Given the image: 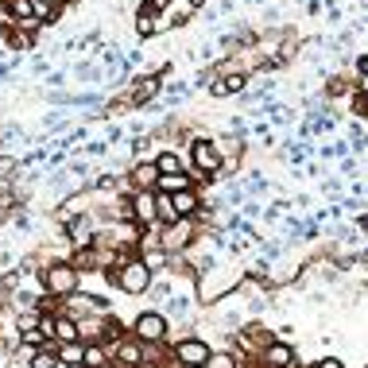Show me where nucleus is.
Here are the masks:
<instances>
[{
	"label": "nucleus",
	"instance_id": "1",
	"mask_svg": "<svg viewBox=\"0 0 368 368\" xmlns=\"http://www.w3.org/2000/svg\"><path fill=\"white\" fill-rule=\"evenodd\" d=\"M116 283H120V291H128V295H140V291H147V283H151V268H147L144 260H128L125 268L113 275Z\"/></svg>",
	"mask_w": 368,
	"mask_h": 368
},
{
	"label": "nucleus",
	"instance_id": "2",
	"mask_svg": "<svg viewBox=\"0 0 368 368\" xmlns=\"http://www.w3.org/2000/svg\"><path fill=\"white\" fill-rule=\"evenodd\" d=\"M210 345L205 341H198V338H186V341H178L174 345V360L178 365H210Z\"/></svg>",
	"mask_w": 368,
	"mask_h": 368
},
{
	"label": "nucleus",
	"instance_id": "3",
	"mask_svg": "<svg viewBox=\"0 0 368 368\" xmlns=\"http://www.w3.org/2000/svg\"><path fill=\"white\" fill-rule=\"evenodd\" d=\"M136 338L144 341V345H151V341H163V338H167L163 314H140V318H136Z\"/></svg>",
	"mask_w": 368,
	"mask_h": 368
},
{
	"label": "nucleus",
	"instance_id": "4",
	"mask_svg": "<svg viewBox=\"0 0 368 368\" xmlns=\"http://www.w3.org/2000/svg\"><path fill=\"white\" fill-rule=\"evenodd\" d=\"M132 217L140 225H155L159 221V202H155V190H140L132 198Z\"/></svg>",
	"mask_w": 368,
	"mask_h": 368
},
{
	"label": "nucleus",
	"instance_id": "5",
	"mask_svg": "<svg viewBox=\"0 0 368 368\" xmlns=\"http://www.w3.org/2000/svg\"><path fill=\"white\" fill-rule=\"evenodd\" d=\"M190 155H194V163H198V171H217L221 167V155H217V147L210 144V140H194L190 144Z\"/></svg>",
	"mask_w": 368,
	"mask_h": 368
},
{
	"label": "nucleus",
	"instance_id": "6",
	"mask_svg": "<svg viewBox=\"0 0 368 368\" xmlns=\"http://www.w3.org/2000/svg\"><path fill=\"white\" fill-rule=\"evenodd\" d=\"M74 283H77V271L66 268V264H58V268L47 271V287L55 291V295H70V291H74Z\"/></svg>",
	"mask_w": 368,
	"mask_h": 368
},
{
	"label": "nucleus",
	"instance_id": "7",
	"mask_svg": "<svg viewBox=\"0 0 368 368\" xmlns=\"http://www.w3.org/2000/svg\"><path fill=\"white\" fill-rule=\"evenodd\" d=\"M264 360H268L271 368H291V365H295V349L283 345V341H268V349H264Z\"/></svg>",
	"mask_w": 368,
	"mask_h": 368
},
{
	"label": "nucleus",
	"instance_id": "8",
	"mask_svg": "<svg viewBox=\"0 0 368 368\" xmlns=\"http://www.w3.org/2000/svg\"><path fill=\"white\" fill-rule=\"evenodd\" d=\"M159 178H163L159 163H140V167L132 171V183L140 186V190H155V186H159Z\"/></svg>",
	"mask_w": 368,
	"mask_h": 368
},
{
	"label": "nucleus",
	"instance_id": "9",
	"mask_svg": "<svg viewBox=\"0 0 368 368\" xmlns=\"http://www.w3.org/2000/svg\"><path fill=\"white\" fill-rule=\"evenodd\" d=\"M116 357L125 360V365L140 368L147 360V349H144V341H120V345H116Z\"/></svg>",
	"mask_w": 368,
	"mask_h": 368
},
{
	"label": "nucleus",
	"instance_id": "10",
	"mask_svg": "<svg viewBox=\"0 0 368 368\" xmlns=\"http://www.w3.org/2000/svg\"><path fill=\"white\" fill-rule=\"evenodd\" d=\"M186 237H190V217H183V221H174L171 229H167V237H163L159 244H163V248H178V244H190Z\"/></svg>",
	"mask_w": 368,
	"mask_h": 368
},
{
	"label": "nucleus",
	"instance_id": "11",
	"mask_svg": "<svg viewBox=\"0 0 368 368\" xmlns=\"http://www.w3.org/2000/svg\"><path fill=\"white\" fill-rule=\"evenodd\" d=\"M171 202H174V213H178V221H183V217H190V213L198 210V194H194V190L171 194Z\"/></svg>",
	"mask_w": 368,
	"mask_h": 368
},
{
	"label": "nucleus",
	"instance_id": "12",
	"mask_svg": "<svg viewBox=\"0 0 368 368\" xmlns=\"http://www.w3.org/2000/svg\"><path fill=\"white\" fill-rule=\"evenodd\" d=\"M77 333H82V326H77L74 318H55V338L62 341V345H70V341H77Z\"/></svg>",
	"mask_w": 368,
	"mask_h": 368
},
{
	"label": "nucleus",
	"instance_id": "13",
	"mask_svg": "<svg viewBox=\"0 0 368 368\" xmlns=\"http://www.w3.org/2000/svg\"><path fill=\"white\" fill-rule=\"evenodd\" d=\"M159 190H163V194H183V190H190V178H186L183 171H178V174H163V178H159Z\"/></svg>",
	"mask_w": 368,
	"mask_h": 368
},
{
	"label": "nucleus",
	"instance_id": "14",
	"mask_svg": "<svg viewBox=\"0 0 368 368\" xmlns=\"http://www.w3.org/2000/svg\"><path fill=\"white\" fill-rule=\"evenodd\" d=\"M58 360H66V365H86V349L77 345V341H70V345L58 349Z\"/></svg>",
	"mask_w": 368,
	"mask_h": 368
},
{
	"label": "nucleus",
	"instance_id": "15",
	"mask_svg": "<svg viewBox=\"0 0 368 368\" xmlns=\"http://www.w3.org/2000/svg\"><path fill=\"white\" fill-rule=\"evenodd\" d=\"M241 89H244V74H232V77H225V82H217V86H213V93L225 97V93H241Z\"/></svg>",
	"mask_w": 368,
	"mask_h": 368
},
{
	"label": "nucleus",
	"instance_id": "16",
	"mask_svg": "<svg viewBox=\"0 0 368 368\" xmlns=\"http://www.w3.org/2000/svg\"><path fill=\"white\" fill-rule=\"evenodd\" d=\"M159 171H163V174H178V171H183V167H178V155L163 151V155H159Z\"/></svg>",
	"mask_w": 368,
	"mask_h": 368
},
{
	"label": "nucleus",
	"instance_id": "17",
	"mask_svg": "<svg viewBox=\"0 0 368 368\" xmlns=\"http://www.w3.org/2000/svg\"><path fill=\"white\" fill-rule=\"evenodd\" d=\"M101 365H105V349L86 345V368H101Z\"/></svg>",
	"mask_w": 368,
	"mask_h": 368
},
{
	"label": "nucleus",
	"instance_id": "18",
	"mask_svg": "<svg viewBox=\"0 0 368 368\" xmlns=\"http://www.w3.org/2000/svg\"><path fill=\"white\" fill-rule=\"evenodd\" d=\"M205 368H237V357H229V353H213Z\"/></svg>",
	"mask_w": 368,
	"mask_h": 368
},
{
	"label": "nucleus",
	"instance_id": "19",
	"mask_svg": "<svg viewBox=\"0 0 368 368\" xmlns=\"http://www.w3.org/2000/svg\"><path fill=\"white\" fill-rule=\"evenodd\" d=\"M31 368H58V357H50V353H35V357H31Z\"/></svg>",
	"mask_w": 368,
	"mask_h": 368
},
{
	"label": "nucleus",
	"instance_id": "20",
	"mask_svg": "<svg viewBox=\"0 0 368 368\" xmlns=\"http://www.w3.org/2000/svg\"><path fill=\"white\" fill-rule=\"evenodd\" d=\"M31 4H35V19L55 16V4H50V0H31Z\"/></svg>",
	"mask_w": 368,
	"mask_h": 368
},
{
	"label": "nucleus",
	"instance_id": "21",
	"mask_svg": "<svg viewBox=\"0 0 368 368\" xmlns=\"http://www.w3.org/2000/svg\"><path fill=\"white\" fill-rule=\"evenodd\" d=\"M318 368H345L338 357H326V360H318Z\"/></svg>",
	"mask_w": 368,
	"mask_h": 368
},
{
	"label": "nucleus",
	"instance_id": "22",
	"mask_svg": "<svg viewBox=\"0 0 368 368\" xmlns=\"http://www.w3.org/2000/svg\"><path fill=\"white\" fill-rule=\"evenodd\" d=\"M360 74H365V77H368V55H365V58H360Z\"/></svg>",
	"mask_w": 368,
	"mask_h": 368
},
{
	"label": "nucleus",
	"instance_id": "23",
	"mask_svg": "<svg viewBox=\"0 0 368 368\" xmlns=\"http://www.w3.org/2000/svg\"><path fill=\"white\" fill-rule=\"evenodd\" d=\"M202 4H205V0H190V8H202Z\"/></svg>",
	"mask_w": 368,
	"mask_h": 368
},
{
	"label": "nucleus",
	"instance_id": "24",
	"mask_svg": "<svg viewBox=\"0 0 368 368\" xmlns=\"http://www.w3.org/2000/svg\"><path fill=\"white\" fill-rule=\"evenodd\" d=\"M183 368H205V365H183Z\"/></svg>",
	"mask_w": 368,
	"mask_h": 368
},
{
	"label": "nucleus",
	"instance_id": "25",
	"mask_svg": "<svg viewBox=\"0 0 368 368\" xmlns=\"http://www.w3.org/2000/svg\"><path fill=\"white\" fill-rule=\"evenodd\" d=\"M70 368H86V365H70Z\"/></svg>",
	"mask_w": 368,
	"mask_h": 368
}]
</instances>
